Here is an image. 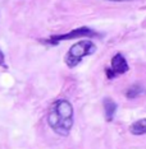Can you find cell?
I'll return each mask as SVG.
<instances>
[{
    "mask_svg": "<svg viewBox=\"0 0 146 149\" xmlns=\"http://www.w3.org/2000/svg\"><path fill=\"white\" fill-rule=\"evenodd\" d=\"M109 1H130V0H109Z\"/></svg>",
    "mask_w": 146,
    "mask_h": 149,
    "instance_id": "9",
    "label": "cell"
},
{
    "mask_svg": "<svg viewBox=\"0 0 146 149\" xmlns=\"http://www.w3.org/2000/svg\"><path fill=\"white\" fill-rule=\"evenodd\" d=\"M95 36H99V33L95 32L94 29H91L90 27L82 26V27H78L77 29L71 31L69 33H66V35H55V36L47 37L45 40H40V42L46 46H56L60 42L67 41V40H73V38H77V37H95Z\"/></svg>",
    "mask_w": 146,
    "mask_h": 149,
    "instance_id": "3",
    "label": "cell"
},
{
    "mask_svg": "<svg viewBox=\"0 0 146 149\" xmlns=\"http://www.w3.org/2000/svg\"><path fill=\"white\" fill-rule=\"evenodd\" d=\"M128 70H130V66H128L126 57L121 52H118L111 57L110 66L105 68V74H107L108 79H114L117 75H122V74L127 73Z\"/></svg>",
    "mask_w": 146,
    "mask_h": 149,
    "instance_id": "4",
    "label": "cell"
},
{
    "mask_svg": "<svg viewBox=\"0 0 146 149\" xmlns=\"http://www.w3.org/2000/svg\"><path fill=\"white\" fill-rule=\"evenodd\" d=\"M144 93H145L144 87L140 86V84H133V86H131L127 89L126 97H127L128 100H133V98H137L138 96H141V94H144Z\"/></svg>",
    "mask_w": 146,
    "mask_h": 149,
    "instance_id": "7",
    "label": "cell"
},
{
    "mask_svg": "<svg viewBox=\"0 0 146 149\" xmlns=\"http://www.w3.org/2000/svg\"><path fill=\"white\" fill-rule=\"evenodd\" d=\"M103 106H104V113H105V120L111 121L114 118V115L117 112V103L111 100L110 97H105L103 101Z\"/></svg>",
    "mask_w": 146,
    "mask_h": 149,
    "instance_id": "5",
    "label": "cell"
},
{
    "mask_svg": "<svg viewBox=\"0 0 146 149\" xmlns=\"http://www.w3.org/2000/svg\"><path fill=\"white\" fill-rule=\"evenodd\" d=\"M130 131L133 135H144L146 134V117L141 118V120L135 121L130 126Z\"/></svg>",
    "mask_w": 146,
    "mask_h": 149,
    "instance_id": "6",
    "label": "cell"
},
{
    "mask_svg": "<svg viewBox=\"0 0 146 149\" xmlns=\"http://www.w3.org/2000/svg\"><path fill=\"white\" fill-rule=\"evenodd\" d=\"M0 66H1L3 69H8V65H6V63H5V55H4V52L1 51V49H0Z\"/></svg>",
    "mask_w": 146,
    "mask_h": 149,
    "instance_id": "8",
    "label": "cell"
},
{
    "mask_svg": "<svg viewBox=\"0 0 146 149\" xmlns=\"http://www.w3.org/2000/svg\"><path fill=\"white\" fill-rule=\"evenodd\" d=\"M47 124L53 131L60 136H67L73 126V107L69 101L56 100L50 106Z\"/></svg>",
    "mask_w": 146,
    "mask_h": 149,
    "instance_id": "1",
    "label": "cell"
},
{
    "mask_svg": "<svg viewBox=\"0 0 146 149\" xmlns=\"http://www.w3.org/2000/svg\"><path fill=\"white\" fill-rule=\"evenodd\" d=\"M96 51V45L90 41V40H82V41L74 43L71 46L64 57V63L67 64L68 68H74L82 61L83 57L90 56Z\"/></svg>",
    "mask_w": 146,
    "mask_h": 149,
    "instance_id": "2",
    "label": "cell"
}]
</instances>
